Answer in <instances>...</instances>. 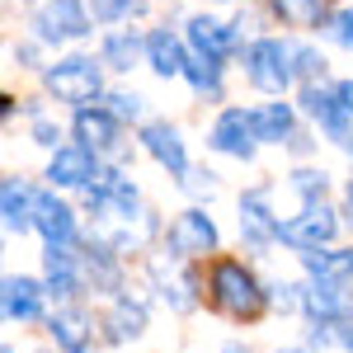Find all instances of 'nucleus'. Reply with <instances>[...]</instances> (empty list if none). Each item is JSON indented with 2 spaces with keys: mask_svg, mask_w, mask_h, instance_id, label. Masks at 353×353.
<instances>
[{
  "mask_svg": "<svg viewBox=\"0 0 353 353\" xmlns=\"http://www.w3.org/2000/svg\"><path fill=\"white\" fill-rule=\"evenodd\" d=\"M141 146L170 170V174H189V156H184V137L174 123H146L141 128Z\"/></svg>",
  "mask_w": 353,
  "mask_h": 353,
  "instance_id": "obj_15",
  "label": "nucleus"
},
{
  "mask_svg": "<svg viewBox=\"0 0 353 353\" xmlns=\"http://www.w3.org/2000/svg\"><path fill=\"white\" fill-rule=\"evenodd\" d=\"M48 330H52L57 349H66V353H90V349H85V344H90V321H85V311L66 306V311H57L52 321H48Z\"/></svg>",
  "mask_w": 353,
  "mask_h": 353,
  "instance_id": "obj_24",
  "label": "nucleus"
},
{
  "mask_svg": "<svg viewBox=\"0 0 353 353\" xmlns=\"http://www.w3.org/2000/svg\"><path fill=\"white\" fill-rule=\"evenodd\" d=\"M301 311L311 316V325H330V321H349V292L330 288V283H311L301 288Z\"/></svg>",
  "mask_w": 353,
  "mask_h": 353,
  "instance_id": "obj_18",
  "label": "nucleus"
},
{
  "mask_svg": "<svg viewBox=\"0 0 353 353\" xmlns=\"http://www.w3.org/2000/svg\"><path fill=\"white\" fill-rule=\"evenodd\" d=\"M104 330H109V344L137 339V334L146 330V301H141V297H132V292H118V297H113L109 321H104Z\"/></svg>",
  "mask_w": 353,
  "mask_h": 353,
  "instance_id": "obj_20",
  "label": "nucleus"
},
{
  "mask_svg": "<svg viewBox=\"0 0 353 353\" xmlns=\"http://www.w3.org/2000/svg\"><path fill=\"white\" fill-rule=\"evenodd\" d=\"M292 189H297L301 208H306V203H325L330 174H325V170H297V174H292Z\"/></svg>",
  "mask_w": 353,
  "mask_h": 353,
  "instance_id": "obj_28",
  "label": "nucleus"
},
{
  "mask_svg": "<svg viewBox=\"0 0 353 353\" xmlns=\"http://www.w3.org/2000/svg\"><path fill=\"white\" fill-rule=\"evenodd\" d=\"M212 301L226 316H236V321H254L264 311L269 292L259 288V278L245 269L241 259H217L212 264Z\"/></svg>",
  "mask_w": 353,
  "mask_h": 353,
  "instance_id": "obj_1",
  "label": "nucleus"
},
{
  "mask_svg": "<svg viewBox=\"0 0 353 353\" xmlns=\"http://www.w3.org/2000/svg\"><path fill=\"white\" fill-rule=\"evenodd\" d=\"M288 146H292V151H297V156H301V151H311V137H306V132H297V137H292V141H288Z\"/></svg>",
  "mask_w": 353,
  "mask_h": 353,
  "instance_id": "obj_36",
  "label": "nucleus"
},
{
  "mask_svg": "<svg viewBox=\"0 0 353 353\" xmlns=\"http://www.w3.org/2000/svg\"><path fill=\"white\" fill-rule=\"evenodd\" d=\"M48 179H52L57 189H90L94 179H99V156L90 151V146H57L52 165H48Z\"/></svg>",
  "mask_w": 353,
  "mask_h": 353,
  "instance_id": "obj_10",
  "label": "nucleus"
},
{
  "mask_svg": "<svg viewBox=\"0 0 353 353\" xmlns=\"http://www.w3.org/2000/svg\"><path fill=\"white\" fill-rule=\"evenodd\" d=\"M146 61H151V71L156 76H184V66H189V48L179 43V33L174 28H151L146 33Z\"/></svg>",
  "mask_w": 353,
  "mask_h": 353,
  "instance_id": "obj_17",
  "label": "nucleus"
},
{
  "mask_svg": "<svg viewBox=\"0 0 353 353\" xmlns=\"http://www.w3.org/2000/svg\"><path fill=\"white\" fill-rule=\"evenodd\" d=\"M325 57L316 52V48H292V71H297L306 85H325Z\"/></svg>",
  "mask_w": 353,
  "mask_h": 353,
  "instance_id": "obj_29",
  "label": "nucleus"
},
{
  "mask_svg": "<svg viewBox=\"0 0 353 353\" xmlns=\"http://www.w3.org/2000/svg\"><path fill=\"white\" fill-rule=\"evenodd\" d=\"M43 288H48V297H57V301L81 297L85 259L71 254V245H48V254H43Z\"/></svg>",
  "mask_w": 353,
  "mask_h": 353,
  "instance_id": "obj_7",
  "label": "nucleus"
},
{
  "mask_svg": "<svg viewBox=\"0 0 353 353\" xmlns=\"http://www.w3.org/2000/svg\"><path fill=\"white\" fill-rule=\"evenodd\" d=\"M334 231H339V217L330 212V203H306L292 221H283V245H292L301 254H316L334 241Z\"/></svg>",
  "mask_w": 353,
  "mask_h": 353,
  "instance_id": "obj_6",
  "label": "nucleus"
},
{
  "mask_svg": "<svg viewBox=\"0 0 353 353\" xmlns=\"http://www.w3.org/2000/svg\"><path fill=\"white\" fill-rule=\"evenodd\" d=\"M189 43H193V52L212 57V61H226V57L236 52L241 33H236L231 24H221V19H208V14H193V19H189Z\"/></svg>",
  "mask_w": 353,
  "mask_h": 353,
  "instance_id": "obj_14",
  "label": "nucleus"
},
{
  "mask_svg": "<svg viewBox=\"0 0 353 353\" xmlns=\"http://www.w3.org/2000/svg\"><path fill=\"white\" fill-rule=\"evenodd\" d=\"M221 353H250V349H245V344H226Z\"/></svg>",
  "mask_w": 353,
  "mask_h": 353,
  "instance_id": "obj_38",
  "label": "nucleus"
},
{
  "mask_svg": "<svg viewBox=\"0 0 353 353\" xmlns=\"http://www.w3.org/2000/svg\"><path fill=\"white\" fill-rule=\"evenodd\" d=\"M118 137H123V118H118L113 109H99V104H94V109L76 113V141L90 146L94 156H99V151H113Z\"/></svg>",
  "mask_w": 353,
  "mask_h": 353,
  "instance_id": "obj_13",
  "label": "nucleus"
},
{
  "mask_svg": "<svg viewBox=\"0 0 353 353\" xmlns=\"http://www.w3.org/2000/svg\"><path fill=\"white\" fill-rule=\"evenodd\" d=\"M330 33H334V43L353 48V10H339V14L330 19Z\"/></svg>",
  "mask_w": 353,
  "mask_h": 353,
  "instance_id": "obj_31",
  "label": "nucleus"
},
{
  "mask_svg": "<svg viewBox=\"0 0 353 353\" xmlns=\"http://www.w3.org/2000/svg\"><path fill=\"white\" fill-rule=\"evenodd\" d=\"M33 33L38 43H76L94 33V14L85 0H43L33 14Z\"/></svg>",
  "mask_w": 353,
  "mask_h": 353,
  "instance_id": "obj_3",
  "label": "nucleus"
},
{
  "mask_svg": "<svg viewBox=\"0 0 353 353\" xmlns=\"http://www.w3.org/2000/svg\"><path fill=\"white\" fill-rule=\"evenodd\" d=\"M141 48H146V43H137V33H109V38H104V66H109V71H128Z\"/></svg>",
  "mask_w": 353,
  "mask_h": 353,
  "instance_id": "obj_27",
  "label": "nucleus"
},
{
  "mask_svg": "<svg viewBox=\"0 0 353 353\" xmlns=\"http://www.w3.org/2000/svg\"><path fill=\"white\" fill-rule=\"evenodd\" d=\"M212 250H217V221L208 217L203 208H189V212H179V217L170 221V231H165V254L193 259V254H212Z\"/></svg>",
  "mask_w": 353,
  "mask_h": 353,
  "instance_id": "obj_5",
  "label": "nucleus"
},
{
  "mask_svg": "<svg viewBox=\"0 0 353 353\" xmlns=\"http://www.w3.org/2000/svg\"><path fill=\"white\" fill-rule=\"evenodd\" d=\"M269 5H273V14L292 28H321V24L334 19L325 10V0H269Z\"/></svg>",
  "mask_w": 353,
  "mask_h": 353,
  "instance_id": "obj_25",
  "label": "nucleus"
},
{
  "mask_svg": "<svg viewBox=\"0 0 353 353\" xmlns=\"http://www.w3.org/2000/svg\"><path fill=\"white\" fill-rule=\"evenodd\" d=\"M184 76L193 81L198 94H221V61H212V57H203V52H193V48H189V66H184Z\"/></svg>",
  "mask_w": 353,
  "mask_h": 353,
  "instance_id": "obj_26",
  "label": "nucleus"
},
{
  "mask_svg": "<svg viewBox=\"0 0 353 353\" xmlns=\"http://www.w3.org/2000/svg\"><path fill=\"white\" fill-rule=\"evenodd\" d=\"M292 48H283L278 38H259V43H250V52H245V81L254 85L259 94H283L288 85H292Z\"/></svg>",
  "mask_w": 353,
  "mask_h": 353,
  "instance_id": "obj_4",
  "label": "nucleus"
},
{
  "mask_svg": "<svg viewBox=\"0 0 353 353\" xmlns=\"http://www.w3.org/2000/svg\"><path fill=\"white\" fill-rule=\"evenodd\" d=\"M90 14L94 24H118L128 14H141V0H90Z\"/></svg>",
  "mask_w": 353,
  "mask_h": 353,
  "instance_id": "obj_30",
  "label": "nucleus"
},
{
  "mask_svg": "<svg viewBox=\"0 0 353 353\" xmlns=\"http://www.w3.org/2000/svg\"><path fill=\"white\" fill-rule=\"evenodd\" d=\"M208 146L221 151V156H236V161H250L254 156V146H259V132H254V118L245 109H226L212 123V132H208Z\"/></svg>",
  "mask_w": 353,
  "mask_h": 353,
  "instance_id": "obj_8",
  "label": "nucleus"
},
{
  "mask_svg": "<svg viewBox=\"0 0 353 353\" xmlns=\"http://www.w3.org/2000/svg\"><path fill=\"white\" fill-rule=\"evenodd\" d=\"M43 283H33V278H5V316L10 321H19V325H33V321H43Z\"/></svg>",
  "mask_w": 353,
  "mask_h": 353,
  "instance_id": "obj_19",
  "label": "nucleus"
},
{
  "mask_svg": "<svg viewBox=\"0 0 353 353\" xmlns=\"http://www.w3.org/2000/svg\"><path fill=\"white\" fill-rule=\"evenodd\" d=\"M283 353H301V349H283Z\"/></svg>",
  "mask_w": 353,
  "mask_h": 353,
  "instance_id": "obj_39",
  "label": "nucleus"
},
{
  "mask_svg": "<svg viewBox=\"0 0 353 353\" xmlns=\"http://www.w3.org/2000/svg\"><path fill=\"white\" fill-rule=\"evenodd\" d=\"M301 109L311 113V118H316V123H321L339 146H349V118H353V113H349V104L339 99V90L306 85V90H301Z\"/></svg>",
  "mask_w": 353,
  "mask_h": 353,
  "instance_id": "obj_11",
  "label": "nucleus"
},
{
  "mask_svg": "<svg viewBox=\"0 0 353 353\" xmlns=\"http://www.w3.org/2000/svg\"><path fill=\"white\" fill-rule=\"evenodd\" d=\"M33 141H38V146H57V141H61V132H57V123H48V118H38V123H33Z\"/></svg>",
  "mask_w": 353,
  "mask_h": 353,
  "instance_id": "obj_32",
  "label": "nucleus"
},
{
  "mask_svg": "<svg viewBox=\"0 0 353 353\" xmlns=\"http://www.w3.org/2000/svg\"><path fill=\"white\" fill-rule=\"evenodd\" d=\"M109 104H113L118 118H137V113H141V99H137V94H113Z\"/></svg>",
  "mask_w": 353,
  "mask_h": 353,
  "instance_id": "obj_33",
  "label": "nucleus"
},
{
  "mask_svg": "<svg viewBox=\"0 0 353 353\" xmlns=\"http://www.w3.org/2000/svg\"><path fill=\"white\" fill-rule=\"evenodd\" d=\"M241 236L250 250H269L273 241H283V221L269 208V189H250L241 198Z\"/></svg>",
  "mask_w": 353,
  "mask_h": 353,
  "instance_id": "obj_9",
  "label": "nucleus"
},
{
  "mask_svg": "<svg viewBox=\"0 0 353 353\" xmlns=\"http://www.w3.org/2000/svg\"><path fill=\"white\" fill-rule=\"evenodd\" d=\"M301 264L311 273V283H330V288L353 283V250H316V254H301Z\"/></svg>",
  "mask_w": 353,
  "mask_h": 353,
  "instance_id": "obj_21",
  "label": "nucleus"
},
{
  "mask_svg": "<svg viewBox=\"0 0 353 353\" xmlns=\"http://www.w3.org/2000/svg\"><path fill=\"white\" fill-rule=\"evenodd\" d=\"M33 231H38L48 245H71L76 241V212H71V203H61L57 193H38Z\"/></svg>",
  "mask_w": 353,
  "mask_h": 353,
  "instance_id": "obj_12",
  "label": "nucleus"
},
{
  "mask_svg": "<svg viewBox=\"0 0 353 353\" xmlns=\"http://www.w3.org/2000/svg\"><path fill=\"white\" fill-rule=\"evenodd\" d=\"M212 179H217L212 170H189V179H184V184H189L193 193H212Z\"/></svg>",
  "mask_w": 353,
  "mask_h": 353,
  "instance_id": "obj_34",
  "label": "nucleus"
},
{
  "mask_svg": "<svg viewBox=\"0 0 353 353\" xmlns=\"http://www.w3.org/2000/svg\"><path fill=\"white\" fill-rule=\"evenodd\" d=\"M33 208H38V193L28 189L19 174H10L0 184V212H5V231L10 236H24L33 231Z\"/></svg>",
  "mask_w": 353,
  "mask_h": 353,
  "instance_id": "obj_16",
  "label": "nucleus"
},
{
  "mask_svg": "<svg viewBox=\"0 0 353 353\" xmlns=\"http://www.w3.org/2000/svg\"><path fill=\"white\" fill-rule=\"evenodd\" d=\"M334 90H339V99H344V104H349V113H353V81H339Z\"/></svg>",
  "mask_w": 353,
  "mask_h": 353,
  "instance_id": "obj_35",
  "label": "nucleus"
},
{
  "mask_svg": "<svg viewBox=\"0 0 353 353\" xmlns=\"http://www.w3.org/2000/svg\"><path fill=\"white\" fill-rule=\"evenodd\" d=\"M99 66H104V61H94V57H66V61H57V66L43 71V81H48V90H52L57 99L90 109V104L99 99V90H104Z\"/></svg>",
  "mask_w": 353,
  "mask_h": 353,
  "instance_id": "obj_2",
  "label": "nucleus"
},
{
  "mask_svg": "<svg viewBox=\"0 0 353 353\" xmlns=\"http://www.w3.org/2000/svg\"><path fill=\"white\" fill-rule=\"evenodd\" d=\"M254 118V132H259V141H292L297 137V113H292V104H259V109L250 113Z\"/></svg>",
  "mask_w": 353,
  "mask_h": 353,
  "instance_id": "obj_23",
  "label": "nucleus"
},
{
  "mask_svg": "<svg viewBox=\"0 0 353 353\" xmlns=\"http://www.w3.org/2000/svg\"><path fill=\"white\" fill-rule=\"evenodd\" d=\"M179 264H184V259H174V278H170V264L156 259V288H161V297L170 301L174 311H193V306H198V278L184 273Z\"/></svg>",
  "mask_w": 353,
  "mask_h": 353,
  "instance_id": "obj_22",
  "label": "nucleus"
},
{
  "mask_svg": "<svg viewBox=\"0 0 353 353\" xmlns=\"http://www.w3.org/2000/svg\"><path fill=\"white\" fill-rule=\"evenodd\" d=\"M344 217H349V226H353V184L344 189Z\"/></svg>",
  "mask_w": 353,
  "mask_h": 353,
  "instance_id": "obj_37",
  "label": "nucleus"
}]
</instances>
